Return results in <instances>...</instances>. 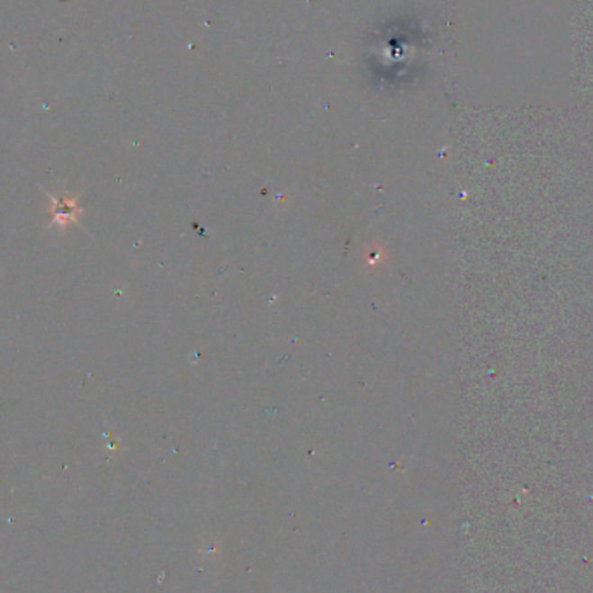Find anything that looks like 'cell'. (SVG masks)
<instances>
[{
	"label": "cell",
	"instance_id": "1",
	"mask_svg": "<svg viewBox=\"0 0 593 593\" xmlns=\"http://www.w3.org/2000/svg\"><path fill=\"white\" fill-rule=\"evenodd\" d=\"M50 198V220H49L48 228L52 226H59L61 229H65L70 224H78V215L82 212L76 196L72 194H59V196H52L48 194Z\"/></svg>",
	"mask_w": 593,
	"mask_h": 593
}]
</instances>
